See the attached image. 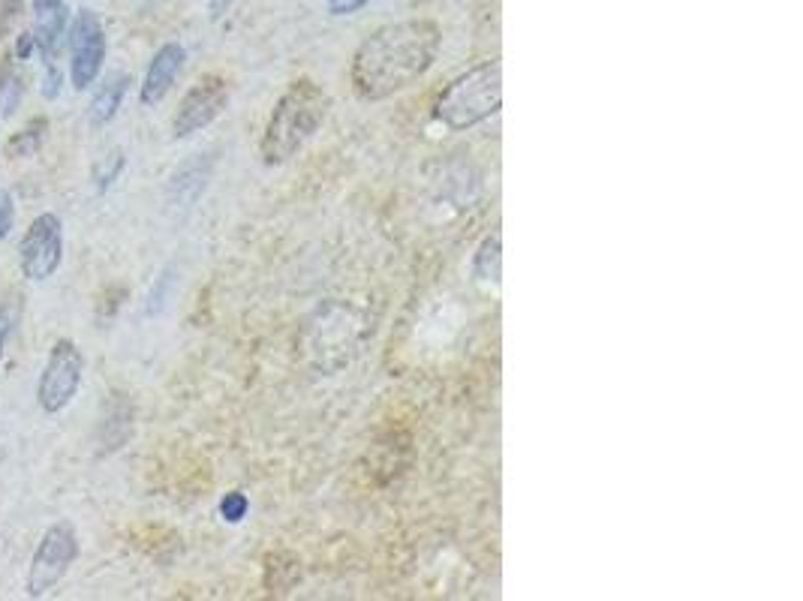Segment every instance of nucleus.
Listing matches in <instances>:
<instances>
[{"label":"nucleus","instance_id":"20e7f679","mask_svg":"<svg viewBox=\"0 0 803 601\" xmlns=\"http://www.w3.org/2000/svg\"><path fill=\"white\" fill-rule=\"evenodd\" d=\"M70 40V82L76 91H88L106 61V31L94 10H79L67 28Z\"/></svg>","mask_w":803,"mask_h":601},{"label":"nucleus","instance_id":"ddd939ff","mask_svg":"<svg viewBox=\"0 0 803 601\" xmlns=\"http://www.w3.org/2000/svg\"><path fill=\"white\" fill-rule=\"evenodd\" d=\"M46 133H49V121H46V118L31 121L22 133H16V136L10 139L7 154H10V157H34V154L43 148Z\"/></svg>","mask_w":803,"mask_h":601},{"label":"nucleus","instance_id":"9d476101","mask_svg":"<svg viewBox=\"0 0 803 601\" xmlns=\"http://www.w3.org/2000/svg\"><path fill=\"white\" fill-rule=\"evenodd\" d=\"M70 28V10L64 0H34V40L37 49L49 58L58 55Z\"/></svg>","mask_w":803,"mask_h":601},{"label":"nucleus","instance_id":"423d86ee","mask_svg":"<svg viewBox=\"0 0 803 601\" xmlns=\"http://www.w3.org/2000/svg\"><path fill=\"white\" fill-rule=\"evenodd\" d=\"M82 373H85V361L76 343L70 340H58L49 364L40 376V388H37V400L46 412H61L73 403V397L79 394L82 385Z\"/></svg>","mask_w":803,"mask_h":601},{"label":"nucleus","instance_id":"4468645a","mask_svg":"<svg viewBox=\"0 0 803 601\" xmlns=\"http://www.w3.org/2000/svg\"><path fill=\"white\" fill-rule=\"evenodd\" d=\"M247 511H250V499L241 490H232L220 499V517L226 523H241L247 517Z\"/></svg>","mask_w":803,"mask_h":601},{"label":"nucleus","instance_id":"f03ea898","mask_svg":"<svg viewBox=\"0 0 803 601\" xmlns=\"http://www.w3.org/2000/svg\"><path fill=\"white\" fill-rule=\"evenodd\" d=\"M328 106H331V100L319 85H313L310 79L292 82L280 94V100L265 124V133H262L259 151H262L265 166L289 163L316 136V130L322 127V121L328 115Z\"/></svg>","mask_w":803,"mask_h":601},{"label":"nucleus","instance_id":"dca6fc26","mask_svg":"<svg viewBox=\"0 0 803 601\" xmlns=\"http://www.w3.org/2000/svg\"><path fill=\"white\" fill-rule=\"evenodd\" d=\"M121 172H124V154H121V151H112V154L97 166V187H100V193L109 190V187L118 181Z\"/></svg>","mask_w":803,"mask_h":601},{"label":"nucleus","instance_id":"7ed1b4c3","mask_svg":"<svg viewBox=\"0 0 803 601\" xmlns=\"http://www.w3.org/2000/svg\"><path fill=\"white\" fill-rule=\"evenodd\" d=\"M500 106H503V67L500 61H485L458 76L437 97L434 118L452 133H464L494 118Z\"/></svg>","mask_w":803,"mask_h":601},{"label":"nucleus","instance_id":"f3484780","mask_svg":"<svg viewBox=\"0 0 803 601\" xmlns=\"http://www.w3.org/2000/svg\"><path fill=\"white\" fill-rule=\"evenodd\" d=\"M13 223H16V205H13V196L0 187V241H4L10 232H13Z\"/></svg>","mask_w":803,"mask_h":601},{"label":"nucleus","instance_id":"f257e3e1","mask_svg":"<svg viewBox=\"0 0 803 601\" xmlns=\"http://www.w3.org/2000/svg\"><path fill=\"white\" fill-rule=\"evenodd\" d=\"M443 34L428 19L394 22L370 34L352 55L349 82L358 100L379 103L413 88L437 61Z\"/></svg>","mask_w":803,"mask_h":601},{"label":"nucleus","instance_id":"4be33fe9","mask_svg":"<svg viewBox=\"0 0 803 601\" xmlns=\"http://www.w3.org/2000/svg\"><path fill=\"white\" fill-rule=\"evenodd\" d=\"M229 7H232V0H211V16L220 19Z\"/></svg>","mask_w":803,"mask_h":601},{"label":"nucleus","instance_id":"6e6552de","mask_svg":"<svg viewBox=\"0 0 803 601\" xmlns=\"http://www.w3.org/2000/svg\"><path fill=\"white\" fill-rule=\"evenodd\" d=\"M226 103H229V85L220 76H205L202 82H196L181 100L178 115L172 121L175 139H187L214 124L223 115Z\"/></svg>","mask_w":803,"mask_h":601},{"label":"nucleus","instance_id":"f8f14e48","mask_svg":"<svg viewBox=\"0 0 803 601\" xmlns=\"http://www.w3.org/2000/svg\"><path fill=\"white\" fill-rule=\"evenodd\" d=\"M500 268H503V244H500V235L494 232L479 244L476 259H473V274L482 283H500Z\"/></svg>","mask_w":803,"mask_h":601},{"label":"nucleus","instance_id":"0eeeda50","mask_svg":"<svg viewBox=\"0 0 803 601\" xmlns=\"http://www.w3.org/2000/svg\"><path fill=\"white\" fill-rule=\"evenodd\" d=\"M64 259V223L58 214H40L22 241V271L28 280H49Z\"/></svg>","mask_w":803,"mask_h":601},{"label":"nucleus","instance_id":"39448f33","mask_svg":"<svg viewBox=\"0 0 803 601\" xmlns=\"http://www.w3.org/2000/svg\"><path fill=\"white\" fill-rule=\"evenodd\" d=\"M79 556V538H76V529L70 523H55L37 553H34V562H31V574H28V589L34 598H43L49 595L61 577L67 574V568L73 565V559Z\"/></svg>","mask_w":803,"mask_h":601},{"label":"nucleus","instance_id":"2eb2a0df","mask_svg":"<svg viewBox=\"0 0 803 601\" xmlns=\"http://www.w3.org/2000/svg\"><path fill=\"white\" fill-rule=\"evenodd\" d=\"M22 97V82L13 70H7L0 76V106H4V115H13Z\"/></svg>","mask_w":803,"mask_h":601},{"label":"nucleus","instance_id":"aec40b11","mask_svg":"<svg viewBox=\"0 0 803 601\" xmlns=\"http://www.w3.org/2000/svg\"><path fill=\"white\" fill-rule=\"evenodd\" d=\"M58 94H61V76H58V70L52 67V70L46 73V82H43V97L55 100Z\"/></svg>","mask_w":803,"mask_h":601},{"label":"nucleus","instance_id":"9b49d317","mask_svg":"<svg viewBox=\"0 0 803 601\" xmlns=\"http://www.w3.org/2000/svg\"><path fill=\"white\" fill-rule=\"evenodd\" d=\"M127 88H130V76L127 73H115L97 88V94L91 100V121L97 127L115 121V115H118V109H121V103L127 97Z\"/></svg>","mask_w":803,"mask_h":601},{"label":"nucleus","instance_id":"6ab92c4d","mask_svg":"<svg viewBox=\"0 0 803 601\" xmlns=\"http://www.w3.org/2000/svg\"><path fill=\"white\" fill-rule=\"evenodd\" d=\"M16 325V310L13 307H4L0 310V355H4V346H7V337Z\"/></svg>","mask_w":803,"mask_h":601},{"label":"nucleus","instance_id":"1a4fd4ad","mask_svg":"<svg viewBox=\"0 0 803 601\" xmlns=\"http://www.w3.org/2000/svg\"><path fill=\"white\" fill-rule=\"evenodd\" d=\"M184 61H187V49L181 43H166L157 49V55L148 64L142 91H139L142 106H157L166 100V94L175 88V82L184 70Z\"/></svg>","mask_w":803,"mask_h":601},{"label":"nucleus","instance_id":"a211bd4d","mask_svg":"<svg viewBox=\"0 0 803 601\" xmlns=\"http://www.w3.org/2000/svg\"><path fill=\"white\" fill-rule=\"evenodd\" d=\"M370 0H328V16L334 19H343V16H355L361 13Z\"/></svg>","mask_w":803,"mask_h":601},{"label":"nucleus","instance_id":"412c9836","mask_svg":"<svg viewBox=\"0 0 803 601\" xmlns=\"http://www.w3.org/2000/svg\"><path fill=\"white\" fill-rule=\"evenodd\" d=\"M34 49H37V40H34V34H22V37H19V46H16V55H19V61H28V58L34 55Z\"/></svg>","mask_w":803,"mask_h":601}]
</instances>
